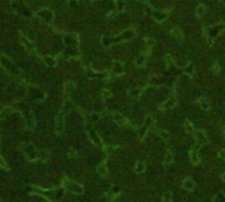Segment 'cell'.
<instances>
[{
    "mask_svg": "<svg viewBox=\"0 0 225 202\" xmlns=\"http://www.w3.org/2000/svg\"><path fill=\"white\" fill-rule=\"evenodd\" d=\"M182 186H183V189H185V190H194L196 184H195V181L191 178V177H185V178L183 180Z\"/></svg>",
    "mask_w": 225,
    "mask_h": 202,
    "instance_id": "6",
    "label": "cell"
},
{
    "mask_svg": "<svg viewBox=\"0 0 225 202\" xmlns=\"http://www.w3.org/2000/svg\"><path fill=\"white\" fill-rule=\"evenodd\" d=\"M142 97V90L139 87H135V88H131L129 91V98L133 100H139Z\"/></svg>",
    "mask_w": 225,
    "mask_h": 202,
    "instance_id": "9",
    "label": "cell"
},
{
    "mask_svg": "<svg viewBox=\"0 0 225 202\" xmlns=\"http://www.w3.org/2000/svg\"><path fill=\"white\" fill-rule=\"evenodd\" d=\"M194 137H195V140H196L200 145H207L208 143H209V139H208L207 134H205L204 131H201V130L195 131L194 132Z\"/></svg>",
    "mask_w": 225,
    "mask_h": 202,
    "instance_id": "3",
    "label": "cell"
},
{
    "mask_svg": "<svg viewBox=\"0 0 225 202\" xmlns=\"http://www.w3.org/2000/svg\"><path fill=\"white\" fill-rule=\"evenodd\" d=\"M212 70H213L215 74H219V73H220V65H219V62H215V63H213V66H212Z\"/></svg>",
    "mask_w": 225,
    "mask_h": 202,
    "instance_id": "30",
    "label": "cell"
},
{
    "mask_svg": "<svg viewBox=\"0 0 225 202\" xmlns=\"http://www.w3.org/2000/svg\"><path fill=\"white\" fill-rule=\"evenodd\" d=\"M213 202H225V194L224 193H219L216 197H215Z\"/></svg>",
    "mask_w": 225,
    "mask_h": 202,
    "instance_id": "29",
    "label": "cell"
},
{
    "mask_svg": "<svg viewBox=\"0 0 225 202\" xmlns=\"http://www.w3.org/2000/svg\"><path fill=\"white\" fill-rule=\"evenodd\" d=\"M114 3H115L117 8H119V9H123V7H124V1H123V0H115Z\"/></svg>",
    "mask_w": 225,
    "mask_h": 202,
    "instance_id": "31",
    "label": "cell"
},
{
    "mask_svg": "<svg viewBox=\"0 0 225 202\" xmlns=\"http://www.w3.org/2000/svg\"><path fill=\"white\" fill-rule=\"evenodd\" d=\"M184 71H185V74H187L188 77L192 78L195 75V66L192 65V63H187V65L184 66Z\"/></svg>",
    "mask_w": 225,
    "mask_h": 202,
    "instance_id": "15",
    "label": "cell"
},
{
    "mask_svg": "<svg viewBox=\"0 0 225 202\" xmlns=\"http://www.w3.org/2000/svg\"><path fill=\"white\" fill-rule=\"evenodd\" d=\"M73 90H74V83H73L72 81H68V82L65 83V93H66V94H70Z\"/></svg>",
    "mask_w": 225,
    "mask_h": 202,
    "instance_id": "23",
    "label": "cell"
},
{
    "mask_svg": "<svg viewBox=\"0 0 225 202\" xmlns=\"http://www.w3.org/2000/svg\"><path fill=\"white\" fill-rule=\"evenodd\" d=\"M131 36H134V31H126L124 32V37H131Z\"/></svg>",
    "mask_w": 225,
    "mask_h": 202,
    "instance_id": "34",
    "label": "cell"
},
{
    "mask_svg": "<svg viewBox=\"0 0 225 202\" xmlns=\"http://www.w3.org/2000/svg\"><path fill=\"white\" fill-rule=\"evenodd\" d=\"M65 104H66V110H70V108H72V103H70L69 100H65Z\"/></svg>",
    "mask_w": 225,
    "mask_h": 202,
    "instance_id": "35",
    "label": "cell"
},
{
    "mask_svg": "<svg viewBox=\"0 0 225 202\" xmlns=\"http://www.w3.org/2000/svg\"><path fill=\"white\" fill-rule=\"evenodd\" d=\"M97 172H98V174L101 177H107L109 176V169H107V166H106L105 162H102V164H99L98 166H97Z\"/></svg>",
    "mask_w": 225,
    "mask_h": 202,
    "instance_id": "13",
    "label": "cell"
},
{
    "mask_svg": "<svg viewBox=\"0 0 225 202\" xmlns=\"http://www.w3.org/2000/svg\"><path fill=\"white\" fill-rule=\"evenodd\" d=\"M44 62H45L48 66L53 68V66H56L57 61H56V58H55V57H52V56H46V57H44Z\"/></svg>",
    "mask_w": 225,
    "mask_h": 202,
    "instance_id": "18",
    "label": "cell"
},
{
    "mask_svg": "<svg viewBox=\"0 0 225 202\" xmlns=\"http://www.w3.org/2000/svg\"><path fill=\"white\" fill-rule=\"evenodd\" d=\"M158 135L163 141H168V140H170V134H168V131H166V130H160V131L158 132Z\"/></svg>",
    "mask_w": 225,
    "mask_h": 202,
    "instance_id": "22",
    "label": "cell"
},
{
    "mask_svg": "<svg viewBox=\"0 0 225 202\" xmlns=\"http://www.w3.org/2000/svg\"><path fill=\"white\" fill-rule=\"evenodd\" d=\"M205 13H207V7H205L204 4H200V6H197V7H196V11H195V15H196L197 17L204 16Z\"/></svg>",
    "mask_w": 225,
    "mask_h": 202,
    "instance_id": "17",
    "label": "cell"
},
{
    "mask_svg": "<svg viewBox=\"0 0 225 202\" xmlns=\"http://www.w3.org/2000/svg\"><path fill=\"white\" fill-rule=\"evenodd\" d=\"M189 160H191V162H192L194 165H199L200 161H201V157H200V155H199V152H197V151L191 149V151H189Z\"/></svg>",
    "mask_w": 225,
    "mask_h": 202,
    "instance_id": "8",
    "label": "cell"
},
{
    "mask_svg": "<svg viewBox=\"0 0 225 202\" xmlns=\"http://www.w3.org/2000/svg\"><path fill=\"white\" fill-rule=\"evenodd\" d=\"M184 131L187 132V134H194V132H195L194 124H192L189 120H185V122H184Z\"/></svg>",
    "mask_w": 225,
    "mask_h": 202,
    "instance_id": "19",
    "label": "cell"
},
{
    "mask_svg": "<svg viewBox=\"0 0 225 202\" xmlns=\"http://www.w3.org/2000/svg\"><path fill=\"white\" fill-rule=\"evenodd\" d=\"M77 151H74V149H69V157H72V159H74V157H77Z\"/></svg>",
    "mask_w": 225,
    "mask_h": 202,
    "instance_id": "33",
    "label": "cell"
},
{
    "mask_svg": "<svg viewBox=\"0 0 225 202\" xmlns=\"http://www.w3.org/2000/svg\"><path fill=\"white\" fill-rule=\"evenodd\" d=\"M62 130H64V115L58 114L57 116H56V131H57V134L60 135L61 132H62Z\"/></svg>",
    "mask_w": 225,
    "mask_h": 202,
    "instance_id": "10",
    "label": "cell"
},
{
    "mask_svg": "<svg viewBox=\"0 0 225 202\" xmlns=\"http://www.w3.org/2000/svg\"><path fill=\"white\" fill-rule=\"evenodd\" d=\"M152 123H154V116L152 115H147V116L144 118V125H146V127H150Z\"/></svg>",
    "mask_w": 225,
    "mask_h": 202,
    "instance_id": "27",
    "label": "cell"
},
{
    "mask_svg": "<svg viewBox=\"0 0 225 202\" xmlns=\"http://www.w3.org/2000/svg\"><path fill=\"white\" fill-rule=\"evenodd\" d=\"M173 162V152L172 151H168L166 153V157H164V165H171Z\"/></svg>",
    "mask_w": 225,
    "mask_h": 202,
    "instance_id": "20",
    "label": "cell"
},
{
    "mask_svg": "<svg viewBox=\"0 0 225 202\" xmlns=\"http://www.w3.org/2000/svg\"><path fill=\"white\" fill-rule=\"evenodd\" d=\"M134 169H135V173H138V174L139 173H143V172L146 171V164H144L143 161H136Z\"/></svg>",
    "mask_w": 225,
    "mask_h": 202,
    "instance_id": "16",
    "label": "cell"
},
{
    "mask_svg": "<svg viewBox=\"0 0 225 202\" xmlns=\"http://www.w3.org/2000/svg\"><path fill=\"white\" fill-rule=\"evenodd\" d=\"M197 104H199L200 108L204 110V111H208V110L211 108V102H209V99H208L207 97L199 98V99H197Z\"/></svg>",
    "mask_w": 225,
    "mask_h": 202,
    "instance_id": "7",
    "label": "cell"
},
{
    "mask_svg": "<svg viewBox=\"0 0 225 202\" xmlns=\"http://www.w3.org/2000/svg\"><path fill=\"white\" fill-rule=\"evenodd\" d=\"M111 91L109 90V88H105L103 91H102V99L103 100H106V99H110V98H111Z\"/></svg>",
    "mask_w": 225,
    "mask_h": 202,
    "instance_id": "26",
    "label": "cell"
},
{
    "mask_svg": "<svg viewBox=\"0 0 225 202\" xmlns=\"http://www.w3.org/2000/svg\"><path fill=\"white\" fill-rule=\"evenodd\" d=\"M146 62H147V56H144V54H142L140 57H138V60H136V65L138 66H144Z\"/></svg>",
    "mask_w": 225,
    "mask_h": 202,
    "instance_id": "24",
    "label": "cell"
},
{
    "mask_svg": "<svg viewBox=\"0 0 225 202\" xmlns=\"http://www.w3.org/2000/svg\"><path fill=\"white\" fill-rule=\"evenodd\" d=\"M21 42H23V45L25 46V49H27L28 52H31V53H33V52H35V50H33V49H35V46L32 45V42H31L29 40H27V38H23V40H21Z\"/></svg>",
    "mask_w": 225,
    "mask_h": 202,
    "instance_id": "21",
    "label": "cell"
},
{
    "mask_svg": "<svg viewBox=\"0 0 225 202\" xmlns=\"http://www.w3.org/2000/svg\"><path fill=\"white\" fill-rule=\"evenodd\" d=\"M166 62L168 63V65H173V63H176V60L173 56H171V54H167L166 56Z\"/></svg>",
    "mask_w": 225,
    "mask_h": 202,
    "instance_id": "28",
    "label": "cell"
},
{
    "mask_svg": "<svg viewBox=\"0 0 225 202\" xmlns=\"http://www.w3.org/2000/svg\"><path fill=\"white\" fill-rule=\"evenodd\" d=\"M170 34L172 38H176V40H179V38H183V36H184V33H183V31L180 28H177V26H173L172 29L170 31Z\"/></svg>",
    "mask_w": 225,
    "mask_h": 202,
    "instance_id": "11",
    "label": "cell"
},
{
    "mask_svg": "<svg viewBox=\"0 0 225 202\" xmlns=\"http://www.w3.org/2000/svg\"><path fill=\"white\" fill-rule=\"evenodd\" d=\"M111 119L115 123H118V124L124 125V127H130L131 125L130 120L127 119V118H124L122 114H119V112H111Z\"/></svg>",
    "mask_w": 225,
    "mask_h": 202,
    "instance_id": "2",
    "label": "cell"
},
{
    "mask_svg": "<svg viewBox=\"0 0 225 202\" xmlns=\"http://www.w3.org/2000/svg\"><path fill=\"white\" fill-rule=\"evenodd\" d=\"M89 137H90V140L93 141V144L94 145H97V147H99V148H103V141H102L101 136H99L94 130H89Z\"/></svg>",
    "mask_w": 225,
    "mask_h": 202,
    "instance_id": "4",
    "label": "cell"
},
{
    "mask_svg": "<svg viewBox=\"0 0 225 202\" xmlns=\"http://www.w3.org/2000/svg\"><path fill=\"white\" fill-rule=\"evenodd\" d=\"M64 184H65V186H66L68 189H69L72 193L74 194H82L85 192L84 186L81 185V184H77V182H72V181H68L66 178L64 180Z\"/></svg>",
    "mask_w": 225,
    "mask_h": 202,
    "instance_id": "1",
    "label": "cell"
},
{
    "mask_svg": "<svg viewBox=\"0 0 225 202\" xmlns=\"http://www.w3.org/2000/svg\"><path fill=\"white\" fill-rule=\"evenodd\" d=\"M139 1H147V0H139Z\"/></svg>",
    "mask_w": 225,
    "mask_h": 202,
    "instance_id": "38",
    "label": "cell"
},
{
    "mask_svg": "<svg viewBox=\"0 0 225 202\" xmlns=\"http://www.w3.org/2000/svg\"><path fill=\"white\" fill-rule=\"evenodd\" d=\"M222 135H224V137H225V127L222 128Z\"/></svg>",
    "mask_w": 225,
    "mask_h": 202,
    "instance_id": "36",
    "label": "cell"
},
{
    "mask_svg": "<svg viewBox=\"0 0 225 202\" xmlns=\"http://www.w3.org/2000/svg\"><path fill=\"white\" fill-rule=\"evenodd\" d=\"M162 202H172V194H171V192H164V194H163V198H162Z\"/></svg>",
    "mask_w": 225,
    "mask_h": 202,
    "instance_id": "25",
    "label": "cell"
},
{
    "mask_svg": "<svg viewBox=\"0 0 225 202\" xmlns=\"http://www.w3.org/2000/svg\"><path fill=\"white\" fill-rule=\"evenodd\" d=\"M217 156H219L220 160H224L225 161V149H220V151L217 152Z\"/></svg>",
    "mask_w": 225,
    "mask_h": 202,
    "instance_id": "32",
    "label": "cell"
},
{
    "mask_svg": "<svg viewBox=\"0 0 225 202\" xmlns=\"http://www.w3.org/2000/svg\"><path fill=\"white\" fill-rule=\"evenodd\" d=\"M166 17H167V15L164 13V12H160V11H154V19H155L158 23H163V21L166 20Z\"/></svg>",
    "mask_w": 225,
    "mask_h": 202,
    "instance_id": "14",
    "label": "cell"
},
{
    "mask_svg": "<svg viewBox=\"0 0 225 202\" xmlns=\"http://www.w3.org/2000/svg\"><path fill=\"white\" fill-rule=\"evenodd\" d=\"M176 103H177V98H176V95H172V97H170L164 103H163L162 107H160V110H162V111L171 110V108H173L176 106Z\"/></svg>",
    "mask_w": 225,
    "mask_h": 202,
    "instance_id": "5",
    "label": "cell"
},
{
    "mask_svg": "<svg viewBox=\"0 0 225 202\" xmlns=\"http://www.w3.org/2000/svg\"><path fill=\"white\" fill-rule=\"evenodd\" d=\"M221 177H222V180H224V181H225V172H224V173H222V176H221Z\"/></svg>",
    "mask_w": 225,
    "mask_h": 202,
    "instance_id": "37",
    "label": "cell"
},
{
    "mask_svg": "<svg viewBox=\"0 0 225 202\" xmlns=\"http://www.w3.org/2000/svg\"><path fill=\"white\" fill-rule=\"evenodd\" d=\"M122 71H123V63L122 62H118V61H115V62L112 63V69H111V73L114 75H117V74H121Z\"/></svg>",
    "mask_w": 225,
    "mask_h": 202,
    "instance_id": "12",
    "label": "cell"
}]
</instances>
